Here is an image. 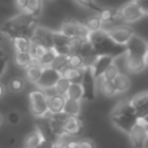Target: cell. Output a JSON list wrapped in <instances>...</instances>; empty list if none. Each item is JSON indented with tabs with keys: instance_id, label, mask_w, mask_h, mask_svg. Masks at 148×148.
<instances>
[{
	"instance_id": "1",
	"label": "cell",
	"mask_w": 148,
	"mask_h": 148,
	"mask_svg": "<svg viewBox=\"0 0 148 148\" xmlns=\"http://www.w3.org/2000/svg\"><path fill=\"white\" fill-rule=\"evenodd\" d=\"M35 28H36L35 17L22 12L7 20L0 27L5 36H9L12 39L18 36H25L31 38Z\"/></svg>"
},
{
	"instance_id": "2",
	"label": "cell",
	"mask_w": 148,
	"mask_h": 148,
	"mask_svg": "<svg viewBox=\"0 0 148 148\" xmlns=\"http://www.w3.org/2000/svg\"><path fill=\"white\" fill-rule=\"evenodd\" d=\"M88 42L91 44L97 56H112L114 58L126 54V46L118 45L111 40L105 30L89 32Z\"/></svg>"
},
{
	"instance_id": "3",
	"label": "cell",
	"mask_w": 148,
	"mask_h": 148,
	"mask_svg": "<svg viewBox=\"0 0 148 148\" xmlns=\"http://www.w3.org/2000/svg\"><path fill=\"white\" fill-rule=\"evenodd\" d=\"M29 102H30V111L34 116L39 118L50 117L51 112L47 105V95L40 90L35 89L29 94Z\"/></svg>"
},
{
	"instance_id": "4",
	"label": "cell",
	"mask_w": 148,
	"mask_h": 148,
	"mask_svg": "<svg viewBox=\"0 0 148 148\" xmlns=\"http://www.w3.org/2000/svg\"><path fill=\"white\" fill-rule=\"evenodd\" d=\"M59 31L71 39H87L89 35V31L83 23L73 20H67L62 22Z\"/></svg>"
},
{
	"instance_id": "5",
	"label": "cell",
	"mask_w": 148,
	"mask_h": 148,
	"mask_svg": "<svg viewBox=\"0 0 148 148\" xmlns=\"http://www.w3.org/2000/svg\"><path fill=\"white\" fill-rule=\"evenodd\" d=\"M143 15H145V13L141 10L139 5L134 0L125 3L124 6H121L118 9V17L125 23L136 22L140 18H142Z\"/></svg>"
},
{
	"instance_id": "6",
	"label": "cell",
	"mask_w": 148,
	"mask_h": 148,
	"mask_svg": "<svg viewBox=\"0 0 148 148\" xmlns=\"http://www.w3.org/2000/svg\"><path fill=\"white\" fill-rule=\"evenodd\" d=\"M106 34L113 43L125 46L130 42L132 36L134 35V31L131 27H128L126 24H121V25H117V27H113V28L106 30Z\"/></svg>"
},
{
	"instance_id": "7",
	"label": "cell",
	"mask_w": 148,
	"mask_h": 148,
	"mask_svg": "<svg viewBox=\"0 0 148 148\" xmlns=\"http://www.w3.org/2000/svg\"><path fill=\"white\" fill-rule=\"evenodd\" d=\"M81 87L83 90V98L87 101H94L96 97L97 86H96V79L92 74L91 67H84Z\"/></svg>"
},
{
	"instance_id": "8",
	"label": "cell",
	"mask_w": 148,
	"mask_h": 148,
	"mask_svg": "<svg viewBox=\"0 0 148 148\" xmlns=\"http://www.w3.org/2000/svg\"><path fill=\"white\" fill-rule=\"evenodd\" d=\"M61 77V73L57 72L56 69L51 68V67H44L42 75L38 80V82L36 83V86L40 89V90H49V89H53L56 83L58 82V80Z\"/></svg>"
},
{
	"instance_id": "9",
	"label": "cell",
	"mask_w": 148,
	"mask_h": 148,
	"mask_svg": "<svg viewBox=\"0 0 148 148\" xmlns=\"http://www.w3.org/2000/svg\"><path fill=\"white\" fill-rule=\"evenodd\" d=\"M130 141L133 146V148H145L146 142L148 140V131L147 127L136 123L133 128L128 133Z\"/></svg>"
},
{
	"instance_id": "10",
	"label": "cell",
	"mask_w": 148,
	"mask_h": 148,
	"mask_svg": "<svg viewBox=\"0 0 148 148\" xmlns=\"http://www.w3.org/2000/svg\"><path fill=\"white\" fill-rule=\"evenodd\" d=\"M125 46H126V54L128 56H136L145 58L147 54V42L142 37L135 34L132 36V38Z\"/></svg>"
},
{
	"instance_id": "11",
	"label": "cell",
	"mask_w": 148,
	"mask_h": 148,
	"mask_svg": "<svg viewBox=\"0 0 148 148\" xmlns=\"http://www.w3.org/2000/svg\"><path fill=\"white\" fill-rule=\"evenodd\" d=\"M139 117L136 114H111V120L116 127L125 133H130L133 126L138 123Z\"/></svg>"
},
{
	"instance_id": "12",
	"label": "cell",
	"mask_w": 148,
	"mask_h": 148,
	"mask_svg": "<svg viewBox=\"0 0 148 148\" xmlns=\"http://www.w3.org/2000/svg\"><path fill=\"white\" fill-rule=\"evenodd\" d=\"M16 7L22 12L32 17L38 16L43 9L42 0H15Z\"/></svg>"
},
{
	"instance_id": "13",
	"label": "cell",
	"mask_w": 148,
	"mask_h": 148,
	"mask_svg": "<svg viewBox=\"0 0 148 148\" xmlns=\"http://www.w3.org/2000/svg\"><path fill=\"white\" fill-rule=\"evenodd\" d=\"M72 39L65 36L60 31H53L52 35V49L57 51V53L69 54Z\"/></svg>"
},
{
	"instance_id": "14",
	"label": "cell",
	"mask_w": 148,
	"mask_h": 148,
	"mask_svg": "<svg viewBox=\"0 0 148 148\" xmlns=\"http://www.w3.org/2000/svg\"><path fill=\"white\" fill-rule=\"evenodd\" d=\"M114 57L112 56H98L97 59L95 60V62L91 66L92 69V74L96 79V81L98 79H101L103 76V74L105 73V71L108 69V67L114 62Z\"/></svg>"
},
{
	"instance_id": "15",
	"label": "cell",
	"mask_w": 148,
	"mask_h": 148,
	"mask_svg": "<svg viewBox=\"0 0 148 148\" xmlns=\"http://www.w3.org/2000/svg\"><path fill=\"white\" fill-rule=\"evenodd\" d=\"M130 103L139 118L148 114V92H142L134 96L130 99Z\"/></svg>"
},
{
	"instance_id": "16",
	"label": "cell",
	"mask_w": 148,
	"mask_h": 148,
	"mask_svg": "<svg viewBox=\"0 0 148 148\" xmlns=\"http://www.w3.org/2000/svg\"><path fill=\"white\" fill-rule=\"evenodd\" d=\"M52 35H53L52 30L44 27H36L34 29L31 40L36 43H40L47 47H52Z\"/></svg>"
},
{
	"instance_id": "17",
	"label": "cell",
	"mask_w": 148,
	"mask_h": 148,
	"mask_svg": "<svg viewBox=\"0 0 148 148\" xmlns=\"http://www.w3.org/2000/svg\"><path fill=\"white\" fill-rule=\"evenodd\" d=\"M125 56H126L125 57V66L130 72L140 73L145 69V67H146L145 58L136 57V56H128V54H125Z\"/></svg>"
},
{
	"instance_id": "18",
	"label": "cell",
	"mask_w": 148,
	"mask_h": 148,
	"mask_svg": "<svg viewBox=\"0 0 148 148\" xmlns=\"http://www.w3.org/2000/svg\"><path fill=\"white\" fill-rule=\"evenodd\" d=\"M82 123L79 117H69L67 121L62 125L64 133L67 135H79L82 132Z\"/></svg>"
},
{
	"instance_id": "19",
	"label": "cell",
	"mask_w": 148,
	"mask_h": 148,
	"mask_svg": "<svg viewBox=\"0 0 148 148\" xmlns=\"http://www.w3.org/2000/svg\"><path fill=\"white\" fill-rule=\"evenodd\" d=\"M43 68H44V67H42L37 60H34V59H32L31 65H29L27 68H24V69H25V77H27L31 83H35V84H36V83L38 82L40 75H42Z\"/></svg>"
},
{
	"instance_id": "20",
	"label": "cell",
	"mask_w": 148,
	"mask_h": 148,
	"mask_svg": "<svg viewBox=\"0 0 148 148\" xmlns=\"http://www.w3.org/2000/svg\"><path fill=\"white\" fill-rule=\"evenodd\" d=\"M65 101H66V97L58 95V94H53L51 96H47V105H49L50 112L51 113L61 112L64 110Z\"/></svg>"
},
{
	"instance_id": "21",
	"label": "cell",
	"mask_w": 148,
	"mask_h": 148,
	"mask_svg": "<svg viewBox=\"0 0 148 148\" xmlns=\"http://www.w3.org/2000/svg\"><path fill=\"white\" fill-rule=\"evenodd\" d=\"M83 72H84V68L68 67L61 73V76L65 77L67 81H69V83H81L83 77Z\"/></svg>"
},
{
	"instance_id": "22",
	"label": "cell",
	"mask_w": 148,
	"mask_h": 148,
	"mask_svg": "<svg viewBox=\"0 0 148 148\" xmlns=\"http://www.w3.org/2000/svg\"><path fill=\"white\" fill-rule=\"evenodd\" d=\"M13 44H14V49L16 52H30L31 50V38L25 37V36H18L13 38Z\"/></svg>"
},
{
	"instance_id": "23",
	"label": "cell",
	"mask_w": 148,
	"mask_h": 148,
	"mask_svg": "<svg viewBox=\"0 0 148 148\" xmlns=\"http://www.w3.org/2000/svg\"><path fill=\"white\" fill-rule=\"evenodd\" d=\"M113 83H114L117 94L126 92V91L131 88V80H130V77H128L126 74H124V73H119L118 76L113 80Z\"/></svg>"
},
{
	"instance_id": "24",
	"label": "cell",
	"mask_w": 148,
	"mask_h": 148,
	"mask_svg": "<svg viewBox=\"0 0 148 148\" xmlns=\"http://www.w3.org/2000/svg\"><path fill=\"white\" fill-rule=\"evenodd\" d=\"M62 111L65 113H67L69 117H79L80 112H81V102L71 99V98H66Z\"/></svg>"
},
{
	"instance_id": "25",
	"label": "cell",
	"mask_w": 148,
	"mask_h": 148,
	"mask_svg": "<svg viewBox=\"0 0 148 148\" xmlns=\"http://www.w3.org/2000/svg\"><path fill=\"white\" fill-rule=\"evenodd\" d=\"M43 139L44 138H43L40 131L37 127H35V130L30 134L27 135V138L24 140V146H25V148H36L43 141Z\"/></svg>"
},
{
	"instance_id": "26",
	"label": "cell",
	"mask_w": 148,
	"mask_h": 148,
	"mask_svg": "<svg viewBox=\"0 0 148 148\" xmlns=\"http://www.w3.org/2000/svg\"><path fill=\"white\" fill-rule=\"evenodd\" d=\"M51 68L56 69L57 72L59 73H62L66 68H68V54H61V53H58L54 58V60L52 61Z\"/></svg>"
},
{
	"instance_id": "27",
	"label": "cell",
	"mask_w": 148,
	"mask_h": 148,
	"mask_svg": "<svg viewBox=\"0 0 148 148\" xmlns=\"http://www.w3.org/2000/svg\"><path fill=\"white\" fill-rule=\"evenodd\" d=\"M97 81H98L99 90L103 92V95L109 96V97H112V96H114V95L117 94L113 81H109V80H105V79H103V77L98 79Z\"/></svg>"
},
{
	"instance_id": "28",
	"label": "cell",
	"mask_w": 148,
	"mask_h": 148,
	"mask_svg": "<svg viewBox=\"0 0 148 148\" xmlns=\"http://www.w3.org/2000/svg\"><path fill=\"white\" fill-rule=\"evenodd\" d=\"M98 17L101 18L102 23L105 24H110V23H113L118 17V10H114V9H111V8H103L98 14Z\"/></svg>"
},
{
	"instance_id": "29",
	"label": "cell",
	"mask_w": 148,
	"mask_h": 148,
	"mask_svg": "<svg viewBox=\"0 0 148 148\" xmlns=\"http://www.w3.org/2000/svg\"><path fill=\"white\" fill-rule=\"evenodd\" d=\"M84 27L87 28V30L89 32H94V31H98V30H102L103 29V23L101 21V18L98 17V15H92L90 17H88L86 21H84Z\"/></svg>"
},
{
	"instance_id": "30",
	"label": "cell",
	"mask_w": 148,
	"mask_h": 148,
	"mask_svg": "<svg viewBox=\"0 0 148 148\" xmlns=\"http://www.w3.org/2000/svg\"><path fill=\"white\" fill-rule=\"evenodd\" d=\"M15 64L21 68H27L32 62V56L30 52H15Z\"/></svg>"
},
{
	"instance_id": "31",
	"label": "cell",
	"mask_w": 148,
	"mask_h": 148,
	"mask_svg": "<svg viewBox=\"0 0 148 148\" xmlns=\"http://www.w3.org/2000/svg\"><path fill=\"white\" fill-rule=\"evenodd\" d=\"M66 98L81 101L83 98V90H82L81 83H71L69 88H68V91L66 94Z\"/></svg>"
},
{
	"instance_id": "32",
	"label": "cell",
	"mask_w": 148,
	"mask_h": 148,
	"mask_svg": "<svg viewBox=\"0 0 148 148\" xmlns=\"http://www.w3.org/2000/svg\"><path fill=\"white\" fill-rule=\"evenodd\" d=\"M111 114H136V113L133 106L131 105L130 101H125V102H120L119 104H117Z\"/></svg>"
},
{
	"instance_id": "33",
	"label": "cell",
	"mask_w": 148,
	"mask_h": 148,
	"mask_svg": "<svg viewBox=\"0 0 148 148\" xmlns=\"http://www.w3.org/2000/svg\"><path fill=\"white\" fill-rule=\"evenodd\" d=\"M32 42V40H31ZM51 49V47H47L40 43H36V42H32V45H31V50H30V54L32 56V59L34 60H39L46 52L47 50Z\"/></svg>"
},
{
	"instance_id": "34",
	"label": "cell",
	"mask_w": 148,
	"mask_h": 148,
	"mask_svg": "<svg viewBox=\"0 0 148 148\" xmlns=\"http://www.w3.org/2000/svg\"><path fill=\"white\" fill-rule=\"evenodd\" d=\"M69 81H67L65 77H60L58 80V82L56 83L54 86V94H58V95H61V96H65L66 97V94L68 91V88H69Z\"/></svg>"
},
{
	"instance_id": "35",
	"label": "cell",
	"mask_w": 148,
	"mask_h": 148,
	"mask_svg": "<svg viewBox=\"0 0 148 148\" xmlns=\"http://www.w3.org/2000/svg\"><path fill=\"white\" fill-rule=\"evenodd\" d=\"M68 67L73 68H84L86 64L81 56L76 53H69L68 54Z\"/></svg>"
},
{
	"instance_id": "36",
	"label": "cell",
	"mask_w": 148,
	"mask_h": 148,
	"mask_svg": "<svg viewBox=\"0 0 148 148\" xmlns=\"http://www.w3.org/2000/svg\"><path fill=\"white\" fill-rule=\"evenodd\" d=\"M58 53H57V51H54L52 47L51 49H49L47 50V52L38 60V62H39V65L42 66V67H50L51 66V64H52V61L54 60V58H56V56H57Z\"/></svg>"
},
{
	"instance_id": "37",
	"label": "cell",
	"mask_w": 148,
	"mask_h": 148,
	"mask_svg": "<svg viewBox=\"0 0 148 148\" xmlns=\"http://www.w3.org/2000/svg\"><path fill=\"white\" fill-rule=\"evenodd\" d=\"M8 88L13 92H21L25 88V82L22 77H13L8 83Z\"/></svg>"
},
{
	"instance_id": "38",
	"label": "cell",
	"mask_w": 148,
	"mask_h": 148,
	"mask_svg": "<svg viewBox=\"0 0 148 148\" xmlns=\"http://www.w3.org/2000/svg\"><path fill=\"white\" fill-rule=\"evenodd\" d=\"M74 1L76 3H79V5H81L82 7H84V8L89 9V10L96 13V14H98L103 9V7H101L95 0H74Z\"/></svg>"
},
{
	"instance_id": "39",
	"label": "cell",
	"mask_w": 148,
	"mask_h": 148,
	"mask_svg": "<svg viewBox=\"0 0 148 148\" xmlns=\"http://www.w3.org/2000/svg\"><path fill=\"white\" fill-rule=\"evenodd\" d=\"M120 72H119V67H118V65L116 64V62H113V64H111L109 67H108V69L105 71V73L103 74V79H105V80H109V81H113L117 76H118V74H119Z\"/></svg>"
},
{
	"instance_id": "40",
	"label": "cell",
	"mask_w": 148,
	"mask_h": 148,
	"mask_svg": "<svg viewBox=\"0 0 148 148\" xmlns=\"http://www.w3.org/2000/svg\"><path fill=\"white\" fill-rule=\"evenodd\" d=\"M6 119H7V123L9 125H17L20 121H21V116L18 112L16 111H9L6 116Z\"/></svg>"
},
{
	"instance_id": "41",
	"label": "cell",
	"mask_w": 148,
	"mask_h": 148,
	"mask_svg": "<svg viewBox=\"0 0 148 148\" xmlns=\"http://www.w3.org/2000/svg\"><path fill=\"white\" fill-rule=\"evenodd\" d=\"M49 118H51L52 120L59 123L60 125H64L67 121V119L69 118V116L67 113H65L64 111H61V112H58V113H51Z\"/></svg>"
},
{
	"instance_id": "42",
	"label": "cell",
	"mask_w": 148,
	"mask_h": 148,
	"mask_svg": "<svg viewBox=\"0 0 148 148\" xmlns=\"http://www.w3.org/2000/svg\"><path fill=\"white\" fill-rule=\"evenodd\" d=\"M7 64H8V59L6 56L0 57V77L5 74L6 69H7Z\"/></svg>"
},
{
	"instance_id": "43",
	"label": "cell",
	"mask_w": 148,
	"mask_h": 148,
	"mask_svg": "<svg viewBox=\"0 0 148 148\" xmlns=\"http://www.w3.org/2000/svg\"><path fill=\"white\" fill-rule=\"evenodd\" d=\"M79 146L80 148H96V145L94 143V141L84 139V140H80L79 141Z\"/></svg>"
},
{
	"instance_id": "44",
	"label": "cell",
	"mask_w": 148,
	"mask_h": 148,
	"mask_svg": "<svg viewBox=\"0 0 148 148\" xmlns=\"http://www.w3.org/2000/svg\"><path fill=\"white\" fill-rule=\"evenodd\" d=\"M145 14H148V0H134Z\"/></svg>"
},
{
	"instance_id": "45",
	"label": "cell",
	"mask_w": 148,
	"mask_h": 148,
	"mask_svg": "<svg viewBox=\"0 0 148 148\" xmlns=\"http://www.w3.org/2000/svg\"><path fill=\"white\" fill-rule=\"evenodd\" d=\"M54 146V143L53 142H51V141H49V140H45V139H43V141L36 147V148H52Z\"/></svg>"
},
{
	"instance_id": "46",
	"label": "cell",
	"mask_w": 148,
	"mask_h": 148,
	"mask_svg": "<svg viewBox=\"0 0 148 148\" xmlns=\"http://www.w3.org/2000/svg\"><path fill=\"white\" fill-rule=\"evenodd\" d=\"M60 147H61V146H60ZM62 147H65V148H80L79 141H75V140H69V141H67L66 145L62 146Z\"/></svg>"
},
{
	"instance_id": "47",
	"label": "cell",
	"mask_w": 148,
	"mask_h": 148,
	"mask_svg": "<svg viewBox=\"0 0 148 148\" xmlns=\"http://www.w3.org/2000/svg\"><path fill=\"white\" fill-rule=\"evenodd\" d=\"M138 123L141 124V125H143V126H146V127H148V114L147 116H143V117H140L138 119Z\"/></svg>"
},
{
	"instance_id": "48",
	"label": "cell",
	"mask_w": 148,
	"mask_h": 148,
	"mask_svg": "<svg viewBox=\"0 0 148 148\" xmlns=\"http://www.w3.org/2000/svg\"><path fill=\"white\" fill-rule=\"evenodd\" d=\"M5 92H6V89H5V86L2 83H0V99L5 96Z\"/></svg>"
},
{
	"instance_id": "49",
	"label": "cell",
	"mask_w": 148,
	"mask_h": 148,
	"mask_svg": "<svg viewBox=\"0 0 148 148\" xmlns=\"http://www.w3.org/2000/svg\"><path fill=\"white\" fill-rule=\"evenodd\" d=\"M3 40H5V34L1 31V29H0V45L3 43Z\"/></svg>"
},
{
	"instance_id": "50",
	"label": "cell",
	"mask_w": 148,
	"mask_h": 148,
	"mask_svg": "<svg viewBox=\"0 0 148 148\" xmlns=\"http://www.w3.org/2000/svg\"><path fill=\"white\" fill-rule=\"evenodd\" d=\"M145 62H146V66H148V53H147L146 57H145Z\"/></svg>"
},
{
	"instance_id": "51",
	"label": "cell",
	"mask_w": 148,
	"mask_h": 148,
	"mask_svg": "<svg viewBox=\"0 0 148 148\" xmlns=\"http://www.w3.org/2000/svg\"><path fill=\"white\" fill-rule=\"evenodd\" d=\"M2 56H5V53H3V51L0 49V57H2Z\"/></svg>"
},
{
	"instance_id": "52",
	"label": "cell",
	"mask_w": 148,
	"mask_h": 148,
	"mask_svg": "<svg viewBox=\"0 0 148 148\" xmlns=\"http://www.w3.org/2000/svg\"><path fill=\"white\" fill-rule=\"evenodd\" d=\"M2 120H3V118H2V116H1V114H0V125H1V124H2Z\"/></svg>"
},
{
	"instance_id": "53",
	"label": "cell",
	"mask_w": 148,
	"mask_h": 148,
	"mask_svg": "<svg viewBox=\"0 0 148 148\" xmlns=\"http://www.w3.org/2000/svg\"><path fill=\"white\" fill-rule=\"evenodd\" d=\"M52 148H60V147H59V146H57V145H54V146H53Z\"/></svg>"
},
{
	"instance_id": "54",
	"label": "cell",
	"mask_w": 148,
	"mask_h": 148,
	"mask_svg": "<svg viewBox=\"0 0 148 148\" xmlns=\"http://www.w3.org/2000/svg\"><path fill=\"white\" fill-rule=\"evenodd\" d=\"M147 53H148V42H147Z\"/></svg>"
},
{
	"instance_id": "55",
	"label": "cell",
	"mask_w": 148,
	"mask_h": 148,
	"mask_svg": "<svg viewBox=\"0 0 148 148\" xmlns=\"http://www.w3.org/2000/svg\"><path fill=\"white\" fill-rule=\"evenodd\" d=\"M59 147H60V146H59ZM60 148H65V147H60Z\"/></svg>"
},
{
	"instance_id": "56",
	"label": "cell",
	"mask_w": 148,
	"mask_h": 148,
	"mask_svg": "<svg viewBox=\"0 0 148 148\" xmlns=\"http://www.w3.org/2000/svg\"><path fill=\"white\" fill-rule=\"evenodd\" d=\"M147 131H148V127H147Z\"/></svg>"
}]
</instances>
